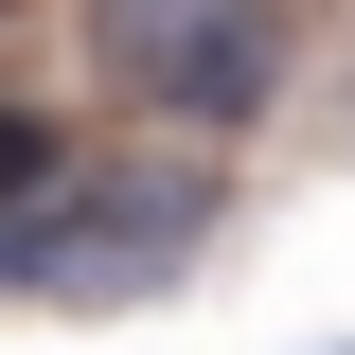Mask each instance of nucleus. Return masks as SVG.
I'll list each match as a JSON object with an SVG mask.
<instances>
[{
  "label": "nucleus",
  "mask_w": 355,
  "mask_h": 355,
  "mask_svg": "<svg viewBox=\"0 0 355 355\" xmlns=\"http://www.w3.org/2000/svg\"><path fill=\"white\" fill-rule=\"evenodd\" d=\"M214 214H231L214 160H71L36 214H0V302H71V320L89 302H160L214 249Z\"/></svg>",
  "instance_id": "1"
},
{
  "label": "nucleus",
  "mask_w": 355,
  "mask_h": 355,
  "mask_svg": "<svg viewBox=\"0 0 355 355\" xmlns=\"http://www.w3.org/2000/svg\"><path fill=\"white\" fill-rule=\"evenodd\" d=\"M107 71H125L178 142H231L266 89H284V0H107Z\"/></svg>",
  "instance_id": "2"
},
{
  "label": "nucleus",
  "mask_w": 355,
  "mask_h": 355,
  "mask_svg": "<svg viewBox=\"0 0 355 355\" xmlns=\"http://www.w3.org/2000/svg\"><path fill=\"white\" fill-rule=\"evenodd\" d=\"M53 178H71V125L53 107H0V214H36Z\"/></svg>",
  "instance_id": "3"
}]
</instances>
